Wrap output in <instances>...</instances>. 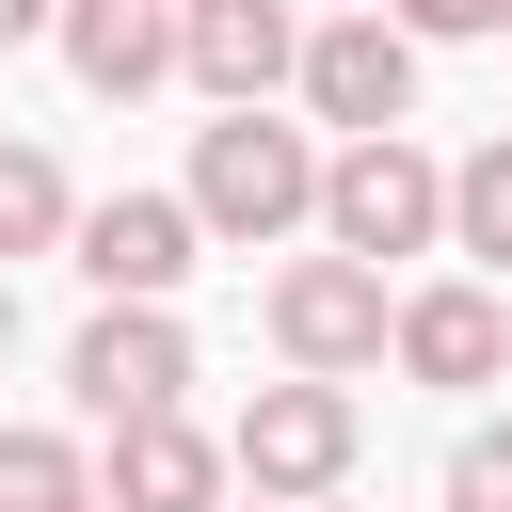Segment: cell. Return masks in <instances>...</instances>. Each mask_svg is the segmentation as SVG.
I'll list each match as a JSON object with an SVG mask.
<instances>
[{
    "label": "cell",
    "instance_id": "ffe728a7",
    "mask_svg": "<svg viewBox=\"0 0 512 512\" xmlns=\"http://www.w3.org/2000/svg\"><path fill=\"white\" fill-rule=\"evenodd\" d=\"M496 32H512V0H496Z\"/></svg>",
    "mask_w": 512,
    "mask_h": 512
},
{
    "label": "cell",
    "instance_id": "3957f363",
    "mask_svg": "<svg viewBox=\"0 0 512 512\" xmlns=\"http://www.w3.org/2000/svg\"><path fill=\"white\" fill-rule=\"evenodd\" d=\"M256 336L288 352V384H368V368H384V272L288 256V272L256 288Z\"/></svg>",
    "mask_w": 512,
    "mask_h": 512
},
{
    "label": "cell",
    "instance_id": "2e32d148",
    "mask_svg": "<svg viewBox=\"0 0 512 512\" xmlns=\"http://www.w3.org/2000/svg\"><path fill=\"white\" fill-rule=\"evenodd\" d=\"M400 48H464V32H496V0H368Z\"/></svg>",
    "mask_w": 512,
    "mask_h": 512
},
{
    "label": "cell",
    "instance_id": "5bb4252c",
    "mask_svg": "<svg viewBox=\"0 0 512 512\" xmlns=\"http://www.w3.org/2000/svg\"><path fill=\"white\" fill-rule=\"evenodd\" d=\"M80 496H96V464H80L64 432L16 416V432H0V512H80Z\"/></svg>",
    "mask_w": 512,
    "mask_h": 512
},
{
    "label": "cell",
    "instance_id": "277c9868",
    "mask_svg": "<svg viewBox=\"0 0 512 512\" xmlns=\"http://www.w3.org/2000/svg\"><path fill=\"white\" fill-rule=\"evenodd\" d=\"M352 448H368L352 384H256V400H240V432H224V480L288 512V496H336V480H352Z\"/></svg>",
    "mask_w": 512,
    "mask_h": 512
},
{
    "label": "cell",
    "instance_id": "7c38bea8",
    "mask_svg": "<svg viewBox=\"0 0 512 512\" xmlns=\"http://www.w3.org/2000/svg\"><path fill=\"white\" fill-rule=\"evenodd\" d=\"M64 224H80L64 160H48V144H0V272H16V256H64Z\"/></svg>",
    "mask_w": 512,
    "mask_h": 512
},
{
    "label": "cell",
    "instance_id": "d6986e66",
    "mask_svg": "<svg viewBox=\"0 0 512 512\" xmlns=\"http://www.w3.org/2000/svg\"><path fill=\"white\" fill-rule=\"evenodd\" d=\"M288 512H336V496H288Z\"/></svg>",
    "mask_w": 512,
    "mask_h": 512
},
{
    "label": "cell",
    "instance_id": "8fae6325",
    "mask_svg": "<svg viewBox=\"0 0 512 512\" xmlns=\"http://www.w3.org/2000/svg\"><path fill=\"white\" fill-rule=\"evenodd\" d=\"M48 32L80 64V96H160L176 80V0H64Z\"/></svg>",
    "mask_w": 512,
    "mask_h": 512
},
{
    "label": "cell",
    "instance_id": "9c48e42d",
    "mask_svg": "<svg viewBox=\"0 0 512 512\" xmlns=\"http://www.w3.org/2000/svg\"><path fill=\"white\" fill-rule=\"evenodd\" d=\"M240 480H224V432H192V416H128L112 448H96V512H224Z\"/></svg>",
    "mask_w": 512,
    "mask_h": 512
},
{
    "label": "cell",
    "instance_id": "e0dca14e",
    "mask_svg": "<svg viewBox=\"0 0 512 512\" xmlns=\"http://www.w3.org/2000/svg\"><path fill=\"white\" fill-rule=\"evenodd\" d=\"M48 16H64V0H0V48H16V32H48Z\"/></svg>",
    "mask_w": 512,
    "mask_h": 512
},
{
    "label": "cell",
    "instance_id": "8992f818",
    "mask_svg": "<svg viewBox=\"0 0 512 512\" xmlns=\"http://www.w3.org/2000/svg\"><path fill=\"white\" fill-rule=\"evenodd\" d=\"M288 80H304V112H320L336 144H384V128H416V48H400L384 16H320Z\"/></svg>",
    "mask_w": 512,
    "mask_h": 512
},
{
    "label": "cell",
    "instance_id": "9a60e30c",
    "mask_svg": "<svg viewBox=\"0 0 512 512\" xmlns=\"http://www.w3.org/2000/svg\"><path fill=\"white\" fill-rule=\"evenodd\" d=\"M448 512H512V416H480L448 448Z\"/></svg>",
    "mask_w": 512,
    "mask_h": 512
},
{
    "label": "cell",
    "instance_id": "30bf717a",
    "mask_svg": "<svg viewBox=\"0 0 512 512\" xmlns=\"http://www.w3.org/2000/svg\"><path fill=\"white\" fill-rule=\"evenodd\" d=\"M384 352H400L416 384H496V368H512V320H496V288L448 272V288H400V304H384Z\"/></svg>",
    "mask_w": 512,
    "mask_h": 512
},
{
    "label": "cell",
    "instance_id": "ac0fdd59",
    "mask_svg": "<svg viewBox=\"0 0 512 512\" xmlns=\"http://www.w3.org/2000/svg\"><path fill=\"white\" fill-rule=\"evenodd\" d=\"M0 352H16V272H0Z\"/></svg>",
    "mask_w": 512,
    "mask_h": 512
},
{
    "label": "cell",
    "instance_id": "7402d4cb",
    "mask_svg": "<svg viewBox=\"0 0 512 512\" xmlns=\"http://www.w3.org/2000/svg\"><path fill=\"white\" fill-rule=\"evenodd\" d=\"M496 320H512V304H496Z\"/></svg>",
    "mask_w": 512,
    "mask_h": 512
},
{
    "label": "cell",
    "instance_id": "7a4b0ae2",
    "mask_svg": "<svg viewBox=\"0 0 512 512\" xmlns=\"http://www.w3.org/2000/svg\"><path fill=\"white\" fill-rule=\"evenodd\" d=\"M192 240H240V256H272L304 208H320V144L304 128H272V112H224L208 144H192Z\"/></svg>",
    "mask_w": 512,
    "mask_h": 512
},
{
    "label": "cell",
    "instance_id": "52a82bcc",
    "mask_svg": "<svg viewBox=\"0 0 512 512\" xmlns=\"http://www.w3.org/2000/svg\"><path fill=\"white\" fill-rule=\"evenodd\" d=\"M64 256L96 272V304H176L208 240H192V208H176V192H112V208H80V224H64Z\"/></svg>",
    "mask_w": 512,
    "mask_h": 512
},
{
    "label": "cell",
    "instance_id": "ba28073f",
    "mask_svg": "<svg viewBox=\"0 0 512 512\" xmlns=\"http://www.w3.org/2000/svg\"><path fill=\"white\" fill-rule=\"evenodd\" d=\"M304 64L288 0H176V80H208L224 112H272V80Z\"/></svg>",
    "mask_w": 512,
    "mask_h": 512
},
{
    "label": "cell",
    "instance_id": "5b68a950",
    "mask_svg": "<svg viewBox=\"0 0 512 512\" xmlns=\"http://www.w3.org/2000/svg\"><path fill=\"white\" fill-rule=\"evenodd\" d=\"M64 384H80L96 432H128V416H192V320H176V304H96L80 352H64Z\"/></svg>",
    "mask_w": 512,
    "mask_h": 512
},
{
    "label": "cell",
    "instance_id": "4fadbf2b",
    "mask_svg": "<svg viewBox=\"0 0 512 512\" xmlns=\"http://www.w3.org/2000/svg\"><path fill=\"white\" fill-rule=\"evenodd\" d=\"M448 256H496V272H512V128H496L480 160H448Z\"/></svg>",
    "mask_w": 512,
    "mask_h": 512
},
{
    "label": "cell",
    "instance_id": "6da1fadb",
    "mask_svg": "<svg viewBox=\"0 0 512 512\" xmlns=\"http://www.w3.org/2000/svg\"><path fill=\"white\" fill-rule=\"evenodd\" d=\"M304 224H320V256H352V272H384V256H432V240H448V160H432L416 128H384V144H336Z\"/></svg>",
    "mask_w": 512,
    "mask_h": 512
},
{
    "label": "cell",
    "instance_id": "44dd1931",
    "mask_svg": "<svg viewBox=\"0 0 512 512\" xmlns=\"http://www.w3.org/2000/svg\"><path fill=\"white\" fill-rule=\"evenodd\" d=\"M80 512H96V496H80Z\"/></svg>",
    "mask_w": 512,
    "mask_h": 512
}]
</instances>
